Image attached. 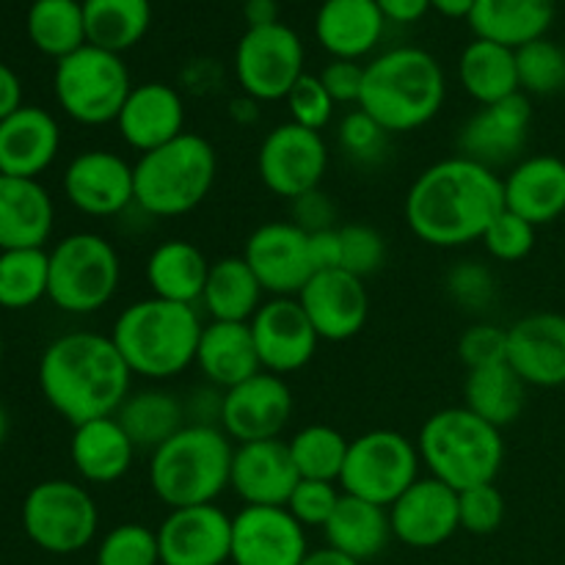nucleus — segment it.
<instances>
[{"label":"nucleus","mask_w":565,"mask_h":565,"mask_svg":"<svg viewBox=\"0 0 565 565\" xmlns=\"http://www.w3.org/2000/svg\"><path fill=\"white\" fill-rule=\"evenodd\" d=\"M392 535L412 550H434L461 530L458 491L436 478H419L390 508Z\"/></svg>","instance_id":"aec40b11"},{"label":"nucleus","mask_w":565,"mask_h":565,"mask_svg":"<svg viewBox=\"0 0 565 565\" xmlns=\"http://www.w3.org/2000/svg\"><path fill=\"white\" fill-rule=\"evenodd\" d=\"M301 565H362L359 561H353L351 555L345 552L334 550V546L326 544L323 550H312L307 557H303Z\"/></svg>","instance_id":"680f3d73"},{"label":"nucleus","mask_w":565,"mask_h":565,"mask_svg":"<svg viewBox=\"0 0 565 565\" xmlns=\"http://www.w3.org/2000/svg\"><path fill=\"white\" fill-rule=\"evenodd\" d=\"M0 362H3V334H0Z\"/></svg>","instance_id":"338daca9"},{"label":"nucleus","mask_w":565,"mask_h":565,"mask_svg":"<svg viewBox=\"0 0 565 565\" xmlns=\"http://www.w3.org/2000/svg\"><path fill=\"white\" fill-rule=\"evenodd\" d=\"M119 285L121 259L103 235L75 232L50 252L47 298L61 312H99L114 301Z\"/></svg>","instance_id":"6e6552de"},{"label":"nucleus","mask_w":565,"mask_h":565,"mask_svg":"<svg viewBox=\"0 0 565 565\" xmlns=\"http://www.w3.org/2000/svg\"><path fill=\"white\" fill-rule=\"evenodd\" d=\"M50 252L44 248H9L0 252V307L9 312L36 307L47 298Z\"/></svg>","instance_id":"a19ab883"},{"label":"nucleus","mask_w":565,"mask_h":565,"mask_svg":"<svg viewBox=\"0 0 565 565\" xmlns=\"http://www.w3.org/2000/svg\"><path fill=\"white\" fill-rule=\"evenodd\" d=\"M342 237V270L348 274L364 276L381 270L386 263V241L379 230L367 224H348L340 226Z\"/></svg>","instance_id":"a18cd8bd"},{"label":"nucleus","mask_w":565,"mask_h":565,"mask_svg":"<svg viewBox=\"0 0 565 565\" xmlns=\"http://www.w3.org/2000/svg\"><path fill=\"white\" fill-rule=\"evenodd\" d=\"M461 530L472 535H491L505 522V497L494 483L475 486L458 494Z\"/></svg>","instance_id":"49530a36"},{"label":"nucleus","mask_w":565,"mask_h":565,"mask_svg":"<svg viewBox=\"0 0 565 565\" xmlns=\"http://www.w3.org/2000/svg\"><path fill=\"white\" fill-rule=\"evenodd\" d=\"M28 39L39 53L61 61L86 42L83 0H33L25 17Z\"/></svg>","instance_id":"ea45409f"},{"label":"nucleus","mask_w":565,"mask_h":565,"mask_svg":"<svg viewBox=\"0 0 565 565\" xmlns=\"http://www.w3.org/2000/svg\"><path fill=\"white\" fill-rule=\"evenodd\" d=\"M287 447H290V456L301 480L340 483L348 447H351V441L340 430L329 428V425H307L287 441Z\"/></svg>","instance_id":"79ce46f5"},{"label":"nucleus","mask_w":565,"mask_h":565,"mask_svg":"<svg viewBox=\"0 0 565 565\" xmlns=\"http://www.w3.org/2000/svg\"><path fill=\"white\" fill-rule=\"evenodd\" d=\"M259 105H263V103H257V99H252V97L235 99V103H232V108H230L232 119L241 121V125H252V121L259 116Z\"/></svg>","instance_id":"0e129e2a"},{"label":"nucleus","mask_w":565,"mask_h":565,"mask_svg":"<svg viewBox=\"0 0 565 565\" xmlns=\"http://www.w3.org/2000/svg\"><path fill=\"white\" fill-rule=\"evenodd\" d=\"M202 329L196 307L149 296L121 309L110 340L132 375L169 381L196 362Z\"/></svg>","instance_id":"20e7f679"},{"label":"nucleus","mask_w":565,"mask_h":565,"mask_svg":"<svg viewBox=\"0 0 565 565\" xmlns=\"http://www.w3.org/2000/svg\"><path fill=\"white\" fill-rule=\"evenodd\" d=\"M53 92L58 108L77 125L99 127L116 121L130 97V70L121 55L94 44H83L66 58L55 61Z\"/></svg>","instance_id":"1a4fd4ad"},{"label":"nucleus","mask_w":565,"mask_h":565,"mask_svg":"<svg viewBox=\"0 0 565 565\" xmlns=\"http://www.w3.org/2000/svg\"><path fill=\"white\" fill-rule=\"evenodd\" d=\"M458 356L467 370L494 367L508 362V329L494 323H475L458 340Z\"/></svg>","instance_id":"603ef678"},{"label":"nucleus","mask_w":565,"mask_h":565,"mask_svg":"<svg viewBox=\"0 0 565 565\" xmlns=\"http://www.w3.org/2000/svg\"><path fill=\"white\" fill-rule=\"evenodd\" d=\"M467 22L475 39L519 50L546 36L555 22V0H478Z\"/></svg>","instance_id":"2f4dec72"},{"label":"nucleus","mask_w":565,"mask_h":565,"mask_svg":"<svg viewBox=\"0 0 565 565\" xmlns=\"http://www.w3.org/2000/svg\"><path fill=\"white\" fill-rule=\"evenodd\" d=\"M64 196L92 218H110L136 204V174L121 154L86 149L64 171Z\"/></svg>","instance_id":"f3484780"},{"label":"nucleus","mask_w":565,"mask_h":565,"mask_svg":"<svg viewBox=\"0 0 565 565\" xmlns=\"http://www.w3.org/2000/svg\"><path fill=\"white\" fill-rule=\"evenodd\" d=\"M530 121H533V105L522 92L494 105H480L478 114L469 116L467 125L461 127L458 147L463 158L497 169L522 154L530 136Z\"/></svg>","instance_id":"4be33fe9"},{"label":"nucleus","mask_w":565,"mask_h":565,"mask_svg":"<svg viewBox=\"0 0 565 565\" xmlns=\"http://www.w3.org/2000/svg\"><path fill=\"white\" fill-rule=\"evenodd\" d=\"M445 290L458 307L469 309V312H480V309H489L491 301H494L497 281L486 265L467 259V263L452 265L445 279Z\"/></svg>","instance_id":"09e8293b"},{"label":"nucleus","mask_w":565,"mask_h":565,"mask_svg":"<svg viewBox=\"0 0 565 565\" xmlns=\"http://www.w3.org/2000/svg\"><path fill=\"white\" fill-rule=\"evenodd\" d=\"M235 447L218 425H185L166 445L152 450L149 486L169 511L215 505L230 489Z\"/></svg>","instance_id":"39448f33"},{"label":"nucleus","mask_w":565,"mask_h":565,"mask_svg":"<svg viewBox=\"0 0 565 565\" xmlns=\"http://www.w3.org/2000/svg\"><path fill=\"white\" fill-rule=\"evenodd\" d=\"M307 555V527L287 508L246 505L232 516L235 565H301Z\"/></svg>","instance_id":"a211bd4d"},{"label":"nucleus","mask_w":565,"mask_h":565,"mask_svg":"<svg viewBox=\"0 0 565 565\" xmlns=\"http://www.w3.org/2000/svg\"><path fill=\"white\" fill-rule=\"evenodd\" d=\"M475 3H478V0H430V6H434L439 14L450 17V20H467V17L472 14Z\"/></svg>","instance_id":"e2e57ef3"},{"label":"nucleus","mask_w":565,"mask_h":565,"mask_svg":"<svg viewBox=\"0 0 565 565\" xmlns=\"http://www.w3.org/2000/svg\"><path fill=\"white\" fill-rule=\"evenodd\" d=\"M136 207L152 218H180L210 196L218 177V152L199 132H182L174 141L143 152L132 163Z\"/></svg>","instance_id":"0eeeda50"},{"label":"nucleus","mask_w":565,"mask_h":565,"mask_svg":"<svg viewBox=\"0 0 565 565\" xmlns=\"http://www.w3.org/2000/svg\"><path fill=\"white\" fill-rule=\"evenodd\" d=\"M292 224L298 230H303L307 235H315V232H323V230H334V221H337V204L331 202L329 193L318 191H309L303 196L292 199Z\"/></svg>","instance_id":"6e6d98bb"},{"label":"nucleus","mask_w":565,"mask_h":565,"mask_svg":"<svg viewBox=\"0 0 565 565\" xmlns=\"http://www.w3.org/2000/svg\"><path fill=\"white\" fill-rule=\"evenodd\" d=\"M53 224V196L42 182L0 174V252L44 248Z\"/></svg>","instance_id":"cd10ccee"},{"label":"nucleus","mask_w":565,"mask_h":565,"mask_svg":"<svg viewBox=\"0 0 565 565\" xmlns=\"http://www.w3.org/2000/svg\"><path fill=\"white\" fill-rule=\"evenodd\" d=\"M116 127L127 147L152 152L185 132V103L169 83H141L121 105Z\"/></svg>","instance_id":"b1692460"},{"label":"nucleus","mask_w":565,"mask_h":565,"mask_svg":"<svg viewBox=\"0 0 565 565\" xmlns=\"http://www.w3.org/2000/svg\"><path fill=\"white\" fill-rule=\"evenodd\" d=\"M6 436H9V414H6V408L0 406V445L6 441Z\"/></svg>","instance_id":"69168bd1"},{"label":"nucleus","mask_w":565,"mask_h":565,"mask_svg":"<svg viewBox=\"0 0 565 565\" xmlns=\"http://www.w3.org/2000/svg\"><path fill=\"white\" fill-rule=\"evenodd\" d=\"M116 419L130 436V441L143 450H158L160 445L185 428V406L166 390L130 392L121 403Z\"/></svg>","instance_id":"e433bc0d"},{"label":"nucleus","mask_w":565,"mask_h":565,"mask_svg":"<svg viewBox=\"0 0 565 565\" xmlns=\"http://www.w3.org/2000/svg\"><path fill=\"white\" fill-rule=\"evenodd\" d=\"M508 364L527 386L565 384V318L539 312L508 329Z\"/></svg>","instance_id":"393cba45"},{"label":"nucleus","mask_w":565,"mask_h":565,"mask_svg":"<svg viewBox=\"0 0 565 565\" xmlns=\"http://www.w3.org/2000/svg\"><path fill=\"white\" fill-rule=\"evenodd\" d=\"M243 259L274 298H292L315 276L309 235L292 221H270L248 235Z\"/></svg>","instance_id":"2eb2a0df"},{"label":"nucleus","mask_w":565,"mask_h":565,"mask_svg":"<svg viewBox=\"0 0 565 565\" xmlns=\"http://www.w3.org/2000/svg\"><path fill=\"white\" fill-rule=\"evenodd\" d=\"M309 257H312L315 274L318 270H337L342 268V237L340 226L323 230L309 235Z\"/></svg>","instance_id":"4d7b16f0"},{"label":"nucleus","mask_w":565,"mask_h":565,"mask_svg":"<svg viewBox=\"0 0 565 565\" xmlns=\"http://www.w3.org/2000/svg\"><path fill=\"white\" fill-rule=\"evenodd\" d=\"M160 565H226L232 561V516L218 505L177 508L158 527Z\"/></svg>","instance_id":"6ab92c4d"},{"label":"nucleus","mask_w":565,"mask_h":565,"mask_svg":"<svg viewBox=\"0 0 565 565\" xmlns=\"http://www.w3.org/2000/svg\"><path fill=\"white\" fill-rule=\"evenodd\" d=\"M70 456L77 475L86 483L110 486L125 478L132 467L136 445L116 417L88 419L75 425V434L70 441Z\"/></svg>","instance_id":"c756f323"},{"label":"nucleus","mask_w":565,"mask_h":565,"mask_svg":"<svg viewBox=\"0 0 565 565\" xmlns=\"http://www.w3.org/2000/svg\"><path fill=\"white\" fill-rule=\"evenodd\" d=\"M502 185L505 207L530 221L535 230L565 213V160L555 154H533L522 160L513 166Z\"/></svg>","instance_id":"bb28decb"},{"label":"nucleus","mask_w":565,"mask_h":565,"mask_svg":"<svg viewBox=\"0 0 565 565\" xmlns=\"http://www.w3.org/2000/svg\"><path fill=\"white\" fill-rule=\"evenodd\" d=\"M384 28L375 0H323L315 14V36L331 58H364L379 47Z\"/></svg>","instance_id":"c85d7f7f"},{"label":"nucleus","mask_w":565,"mask_h":565,"mask_svg":"<svg viewBox=\"0 0 565 565\" xmlns=\"http://www.w3.org/2000/svg\"><path fill=\"white\" fill-rule=\"evenodd\" d=\"M502 210V177L463 154L428 166L412 182L403 204L412 235L436 248H461L483 241L486 230Z\"/></svg>","instance_id":"f257e3e1"},{"label":"nucleus","mask_w":565,"mask_h":565,"mask_svg":"<svg viewBox=\"0 0 565 565\" xmlns=\"http://www.w3.org/2000/svg\"><path fill=\"white\" fill-rule=\"evenodd\" d=\"M97 565H160L158 530L147 524H116L97 546Z\"/></svg>","instance_id":"c03bdc74"},{"label":"nucleus","mask_w":565,"mask_h":565,"mask_svg":"<svg viewBox=\"0 0 565 565\" xmlns=\"http://www.w3.org/2000/svg\"><path fill=\"white\" fill-rule=\"evenodd\" d=\"M61 149V127L50 110L22 105L0 121V174L39 180Z\"/></svg>","instance_id":"a878e982"},{"label":"nucleus","mask_w":565,"mask_h":565,"mask_svg":"<svg viewBox=\"0 0 565 565\" xmlns=\"http://www.w3.org/2000/svg\"><path fill=\"white\" fill-rule=\"evenodd\" d=\"M447 97L445 70L423 47H395L364 66L359 108L386 132H412L439 116Z\"/></svg>","instance_id":"7ed1b4c3"},{"label":"nucleus","mask_w":565,"mask_h":565,"mask_svg":"<svg viewBox=\"0 0 565 565\" xmlns=\"http://www.w3.org/2000/svg\"><path fill=\"white\" fill-rule=\"evenodd\" d=\"M340 497L342 494L337 491L334 483H326V480H301L296 486V491H292L290 502H287V511L296 516V522L301 527H326Z\"/></svg>","instance_id":"864d4df0"},{"label":"nucleus","mask_w":565,"mask_h":565,"mask_svg":"<svg viewBox=\"0 0 565 565\" xmlns=\"http://www.w3.org/2000/svg\"><path fill=\"white\" fill-rule=\"evenodd\" d=\"M285 103L287 108H290V121L318 132L329 125L337 105L334 99L329 97V92H326L323 81H320L318 75H309V72H303L301 81L290 88Z\"/></svg>","instance_id":"8fccbe9b"},{"label":"nucleus","mask_w":565,"mask_h":565,"mask_svg":"<svg viewBox=\"0 0 565 565\" xmlns=\"http://www.w3.org/2000/svg\"><path fill=\"white\" fill-rule=\"evenodd\" d=\"M516 72L522 94H557L565 88V50L550 39H535L516 50Z\"/></svg>","instance_id":"37998d69"},{"label":"nucleus","mask_w":565,"mask_h":565,"mask_svg":"<svg viewBox=\"0 0 565 565\" xmlns=\"http://www.w3.org/2000/svg\"><path fill=\"white\" fill-rule=\"evenodd\" d=\"M243 14H246L248 28H265L281 22L276 0H243Z\"/></svg>","instance_id":"052dcab7"},{"label":"nucleus","mask_w":565,"mask_h":565,"mask_svg":"<svg viewBox=\"0 0 565 565\" xmlns=\"http://www.w3.org/2000/svg\"><path fill=\"white\" fill-rule=\"evenodd\" d=\"M329 169V147L318 130L285 121L263 138L257 152V171L274 196L298 199L318 191Z\"/></svg>","instance_id":"ddd939ff"},{"label":"nucleus","mask_w":565,"mask_h":565,"mask_svg":"<svg viewBox=\"0 0 565 565\" xmlns=\"http://www.w3.org/2000/svg\"><path fill=\"white\" fill-rule=\"evenodd\" d=\"M323 533L329 546L345 552L353 561L362 563L370 561V557H379L392 539L390 508L342 494L334 513L326 522Z\"/></svg>","instance_id":"72a5a7b5"},{"label":"nucleus","mask_w":565,"mask_h":565,"mask_svg":"<svg viewBox=\"0 0 565 565\" xmlns=\"http://www.w3.org/2000/svg\"><path fill=\"white\" fill-rule=\"evenodd\" d=\"M386 136L390 132L373 119V116L364 114L362 108L351 110L345 119L340 121V147L348 158H353L356 163H375V160L384 154L386 149Z\"/></svg>","instance_id":"3c124183"},{"label":"nucleus","mask_w":565,"mask_h":565,"mask_svg":"<svg viewBox=\"0 0 565 565\" xmlns=\"http://www.w3.org/2000/svg\"><path fill=\"white\" fill-rule=\"evenodd\" d=\"M132 373L114 340L94 331H72L44 348L39 390L66 423L116 417L130 395Z\"/></svg>","instance_id":"f03ea898"},{"label":"nucleus","mask_w":565,"mask_h":565,"mask_svg":"<svg viewBox=\"0 0 565 565\" xmlns=\"http://www.w3.org/2000/svg\"><path fill=\"white\" fill-rule=\"evenodd\" d=\"M320 81H323L326 92L334 103H356L362 99V86H364V66L359 61H345V58H331V64L323 66L320 72Z\"/></svg>","instance_id":"5fc2aeb1"},{"label":"nucleus","mask_w":565,"mask_h":565,"mask_svg":"<svg viewBox=\"0 0 565 565\" xmlns=\"http://www.w3.org/2000/svg\"><path fill=\"white\" fill-rule=\"evenodd\" d=\"M235 75L243 94L257 103L287 99L303 75V42L290 25L248 28L235 50Z\"/></svg>","instance_id":"f8f14e48"},{"label":"nucleus","mask_w":565,"mask_h":565,"mask_svg":"<svg viewBox=\"0 0 565 565\" xmlns=\"http://www.w3.org/2000/svg\"><path fill=\"white\" fill-rule=\"evenodd\" d=\"M22 530L47 555H75L86 550L99 527L94 497L72 480H44L25 494Z\"/></svg>","instance_id":"9d476101"},{"label":"nucleus","mask_w":565,"mask_h":565,"mask_svg":"<svg viewBox=\"0 0 565 565\" xmlns=\"http://www.w3.org/2000/svg\"><path fill=\"white\" fill-rule=\"evenodd\" d=\"M463 397H467L463 406L469 412L502 430L522 417L524 403H527V384L519 379L511 364L502 362L494 367L469 370Z\"/></svg>","instance_id":"4c0bfd02"},{"label":"nucleus","mask_w":565,"mask_h":565,"mask_svg":"<svg viewBox=\"0 0 565 565\" xmlns=\"http://www.w3.org/2000/svg\"><path fill=\"white\" fill-rule=\"evenodd\" d=\"M248 326L265 373L285 379L307 367L318 351L320 337L298 298H270Z\"/></svg>","instance_id":"dca6fc26"},{"label":"nucleus","mask_w":565,"mask_h":565,"mask_svg":"<svg viewBox=\"0 0 565 565\" xmlns=\"http://www.w3.org/2000/svg\"><path fill=\"white\" fill-rule=\"evenodd\" d=\"M298 483H301V475H298L287 441L263 439L235 447L230 489L246 505L287 508Z\"/></svg>","instance_id":"5701e85b"},{"label":"nucleus","mask_w":565,"mask_h":565,"mask_svg":"<svg viewBox=\"0 0 565 565\" xmlns=\"http://www.w3.org/2000/svg\"><path fill=\"white\" fill-rule=\"evenodd\" d=\"M303 312L320 340L345 342L364 329L370 318V292L364 279L348 270H318L298 292Z\"/></svg>","instance_id":"412c9836"},{"label":"nucleus","mask_w":565,"mask_h":565,"mask_svg":"<svg viewBox=\"0 0 565 565\" xmlns=\"http://www.w3.org/2000/svg\"><path fill=\"white\" fill-rule=\"evenodd\" d=\"M483 246L500 263H519L533 252L535 226L505 207L486 230Z\"/></svg>","instance_id":"de8ad7c7"},{"label":"nucleus","mask_w":565,"mask_h":565,"mask_svg":"<svg viewBox=\"0 0 565 565\" xmlns=\"http://www.w3.org/2000/svg\"><path fill=\"white\" fill-rule=\"evenodd\" d=\"M263 285L243 257H221L210 263L202 307L221 323H252L263 307Z\"/></svg>","instance_id":"f704fd0d"},{"label":"nucleus","mask_w":565,"mask_h":565,"mask_svg":"<svg viewBox=\"0 0 565 565\" xmlns=\"http://www.w3.org/2000/svg\"><path fill=\"white\" fill-rule=\"evenodd\" d=\"M458 77H461L463 92L480 105H494L522 92L516 50L486 42V39H475L463 47L461 61H458Z\"/></svg>","instance_id":"c9c22d12"},{"label":"nucleus","mask_w":565,"mask_h":565,"mask_svg":"<svg viewBox=\"0 0 565 565\" xmlns=\"http://www.w3.org/2000/svg\"><path fill=\"white\" fill-rule=\"evenodd\" d=\"M210 263L191 241H166L147 259V285L154 298L196 307L207 285Z\"/></svg>","instance_id":"473e14b6"},{"label":"nucleus","mask_w":565,"mask_h":565,"mask_svg":"<svg viewBox=\"0 0 565 565\" xmlns=\"http://www.w3.org/2000/svg\"><path fill=\"white\" fill-rule=\"evenodd\" d=\"M22 108V83L9 64L0 61V121Z\"/></svg>","instance_id":"bf43d9fd"},{"label":"nucleus","mask_w":565,"mask_h":565,"mask_svg":"<svg viewBox=\"0 0 565 565\" xmlns=\"http://www.w3.org/2000/svg\"><path fill=\"white\" fill-rule=\"evenodd\" d=\"M86 42L121 55L152 25V0H83Z\"/></svg>","instance_id":"58836bf2"},{"label":"nucleus","mask_w":565,"mask_h":565,"mask_svg":"<svg viewBox=\"0 0 565 565\" xmlns=\"http://www.w3.org/2000/svg\"><path fill=\"white\" fill-rule=\"evenodd\" d=\"M419 450L397 430H367L348 447L342 467V494L392 508L397 497L419 480Z\"/></svg>","instance_id":"9b49d317"},{"label":"nucleus","mask_w":565,"mask_h":565,"mask_svg":"<svg viewBox=\"0 0 565 565\" xmlns=\"http://www.w3.org/2000/svg\"><path fill=\"white\" fill-rule=\"evenodd\" d=\"M375 3H379L384 20L397 22V25H412V22H419L430 9H434L430 0H375Z\"/></svg>","instance_id":"13d9d810"},{"label":"nucleus","mask_w":565,"mask_h":565,"mask_svg":"<svg viewBox=\"0 0 565 565\" xmlns=\"http://www.w3.org/2000/svg\"><path fill=\"white\" fill-rule=\"evenodd\" d=\"M196 364L215 390H232L263 373L257 345L248 323H221L210 320L199 340Z\"/></svg>","instance_id":"7c9ffc66"},{"label":"nucleus","mask_w":565,"mask_h":565,"mask_svg":"<svg viewBox=\"0 0 565 565\" xmlns=\"http://www.w3.org/2000/svg\"><path fill=\"white\" fill-rule=\"evenodd\" d=\"M292 417V392L281 375L257 373L221 397V430L237 445L279 439Z\"/></svg>","instance_id":"4468645a"},{"label":"nucleus","mask_w":565,"mask_h":565,"mask_svg":"<svg viewBox=\"0 0 565 565\" xmlns=\"http://www.w3.org/2000/svg\"><path fill=\"white\" fill-rule=\"evenodd\" d=\"M417 450L430 478L441 480L458 494L475 486L494 483L505 463L502 430L467 406L430 414L419 430Z\"/></svg>","instance_id":"423d86ee"}]
</instances>
